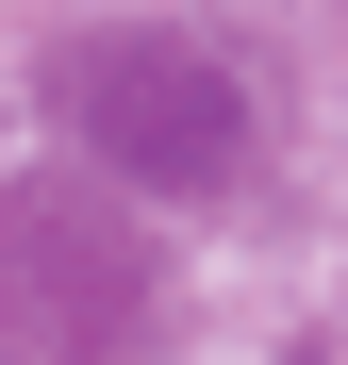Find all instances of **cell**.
<instances>
[{
  "label": "cell",
  "instance_id": "obj_1",
  "mask_svg": "<svg viewBox=\"0 0 348 365\" xmlns=\"http://www.w3.org/2000/svg\"><path fill=\"white\" fill-rule=\"evenodd\" d=\"M83 116H100V133L133 150L149 182H216L232 150H249V116H232V83L199 67L183 34H133V50H100V67H83Z\"/></svg>",
  "mask_w": 348,
  "mask_h": 365
}]
</instances>
